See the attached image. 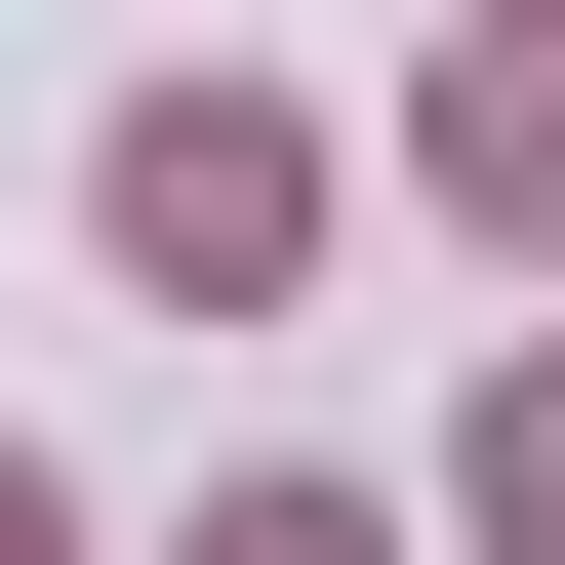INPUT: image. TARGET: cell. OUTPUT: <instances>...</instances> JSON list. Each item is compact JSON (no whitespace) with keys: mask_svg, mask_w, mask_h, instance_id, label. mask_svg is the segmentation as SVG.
Masks as SVG:
<instances>
[{"mask_svg":"<svg viewBox=\"0 0 565 565\" xmlns=\"http://www.w3.org/2000/svg\"><path fill=\"white\" fill-rule=\"evenodd\" d=\"M484 525H525V565H565V404H484Z\"/></svg>","mask_w":565,"mask_h":565,"instance_id":"obj_3","label":"cell"},{"mask_svg":"<svg viewBox=\"0 0 565 565\" xmlns=\"http://www.w3.org/2000/svg\"><path fill=\"white\" fill-rule=\"evenodd\" d=\"M445 202H565V41H484V82H445Z\"/></svg>","mask_w":565,"mask_h":565,"instance_id":"obj_2","label":"cell"},{"mask_svg":"<svg viewBox=\"0 0 565 565\" xmlns=\"http://www.w3.org/2000/svg\"><path fill=\"white\" fill-rule=\"evenodd\" d=\"M0 565H41V484H0Z\"/></svg>","mask_w":565,"mask_h":565,"instance_id":"obj_5","label":"cell"},{"mask_svg":"<svg viewBox=\"0 0 565 565\" xmlns=\"http://www.w3.org/2000/svg\"><path fill=\"white\" fill-rule=\"evenodd\" d=\"M202 565H364V525H323V484H243V525H202Z\"/></svg>","mask_w":565,"mask_h":565,"instance_id":"obj_4","label":"cell"},{"mask_svg":"<svg viewBox=\"0 0 565 565\" xmlns=\"http://www.w3.org/2000/svg\"><path fill=\"white\" fill-rule=\"evenodd\" d=\"M282 202H323V162H282V121H202V82L121 121V243H162V282H282Z\"/></svg>","mask_w":565,"mask_h":565,"instance_id":"obj_1","label":"cell"}]
</instances>
